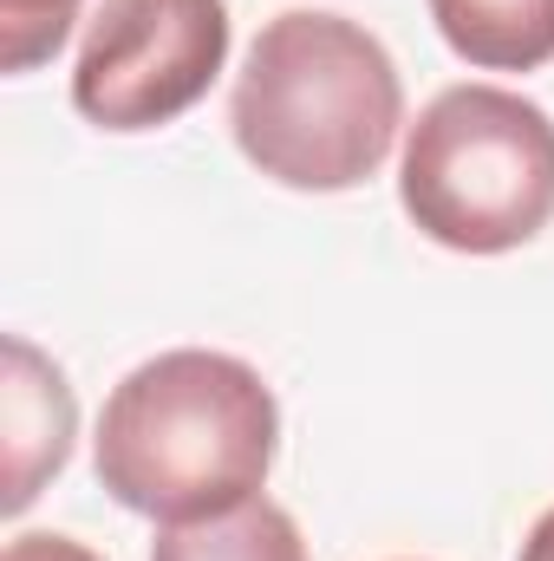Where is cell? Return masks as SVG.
Here are the masks:
<instances>
[{
	"mask_svg": "<svg viewBox=\"0 0 554 561\" xmlns=\"http://www.w3.org/2000/svg\"><path fill=\"white\" fill-rule=\"evenodd\" d=\"M275 444L280 405L249 359L176 346L112 386L92 437V470L131 516L196 523L262 496Z\"/></svg>",
	"mask_w": 554,
	"mask_h": 561,
	"instance_id": "1",
	"label": "cell"
},
{
	"mask_svg": "<svg viewBox=\"0 0 554 561\" xmlns=\"http://www.w3.org/2000/svg\"><path fill=\"white\" fill-rule=\"evenodd\" d=\"M242 157L280 190L339 196L385 170L405 125V79L379 33L346 13H275L229 99Z\"/></svg>",
	"mask_w": 554,
	"mask_h": 561,
	"instance_id": "2",
	"label": "cell"
},
{
	"mask_svg": "<svg viewBox=\"0 0 554 561\" xmlns=\"http://www.w3.org/2000/svg\"><path fill=\"white\" fill-rule=\"evenodd\" d=\"M399 203L437 249L509 255L554 222V118L489 79L437 92L399 157Z\"/></svg>",
	"mask_w": 554,
	"mask_h": 561,
	"instance_id": "3",
	"label": "cell"
},
{
	"mask_svg": "<svg viewBox=\"0 0 554 561\" xmlns=\"http://www.w3.org/2000/svg\"><path fill=\"white\" fill-rule=\"evenodd\" d=\"M229 66V0H99L72 59V105L99 131L183 118Z\"/></svg>",
	"mask_w": 554,
	"mask_h": 561,
	"instance_id": "4",
	"label": "cell"
},
{
	"mask_svg": "<svg viewBox=\"0 0 554 561\" xmlns=\"http://www.w3.org/2000/svg\"><path fill=\"white\" fill-rule=\"evenodd\" d=\"M72 437H79V399L66 373L26 333H7L0 340V450H7L0 510L7 516H20L66 470Z\"/></svg>",
	"mask_w": 554,
	"mask_h": 561,
	"instance_id": "5",
	"label": "cell"
},
{
	"mask_svg": "<svg viewBox=\"0 0 554 561\" xmlns=\"http://www.w3.org/2000/svg\"><path fill=\"white\" fill-rule=\"evenodd\" d=\"M430 20L476 72H535L554 59V0H430Z\"/></svg>",
	"mask_w": 554,
	"mask_h": 561,
	"instance_id": "6",
	"label": "cell"
},
{
	"mask_svg": "<svg viewBox=\"0 0 554 561\" xmlns=\"http://www.w3.org/2000/svg\"><path fill=\"white\" fill-rule=\"evenodd\" d=\"M150 561H307L300 542V523L268 503V496H249L222 516H196V523H163Z\"/></svg>",
	"mask_w": 554,
	"mask_h": 561,
	"instance_id": "7",
	"label": "cell"
},
{
	"mask_svg": "<svg viewBox=\"0 0 554 561\" xmlns=\"http://www.w3.org/2000/svg\"><path fill=\"white\" fill-rule=\"evenodd\" d=\"M79 7L85 0H0V72L20 79V72L46 66L66 46Z\"/></svg>",
	"mask_w": 554,
	"mask_h": 561,
	"instance_id": "8",
	"label": "cell"
},
{
	"mask_svg": "<svg viewBox=\"0 0 554 561\" xmlns=\"http://www.w3.org/2000/svg\"><path fill=\"white\" fill-rule=\"evenodd\" d=\"M0 561H105V556H92L85 542H72V536H53V529H46V536H13Z\"/></svg>",
	"mask_w": 554,
	"mask_h": 561,
	"instance_id": "9",
	"label": "cell"
},
{
	"mask_svg": "<svg viewBox=\"0 0 554 561\" xmlns=\"http://www.w3.org/2000/svg\"><path fill=\"white\" fill-rule=\"evenodd\" d=\"M516 561H554V510L535 516V529H529V542H522V556Z\"/></svg>",
	"mask_w": 554,
	"mask_h": 561,
	"instance_id": "10",
	"label": "cell"
}]
</instances>
